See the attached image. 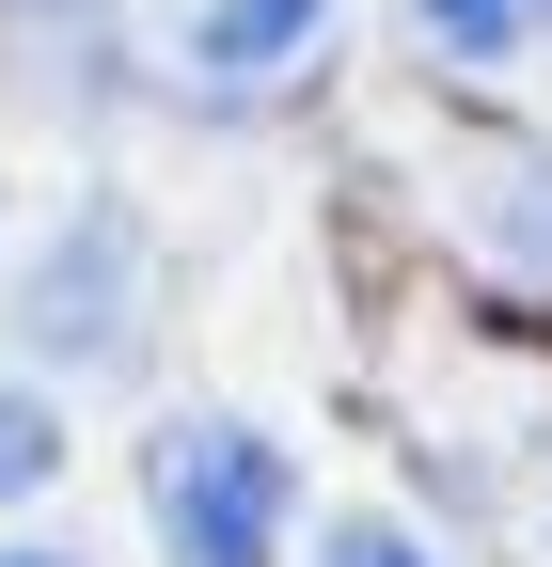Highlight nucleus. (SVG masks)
I'll use <instances>...</instances> for the list:
<instances>
[{"instance_id": "nucleus-1", "label": "nucleus", "mask_w": 552, "mask_h": 567, "mask_svg": "<svg viewBox=\"0 0 552 567\" xmlns=\"http://www.w3.org/2000/svg\"><path fill=\"white\" fill-rule=\"evenodd\" d=\"M143 505H159V551L174 567H285V520H300V457L237 410H174L143 442Z\"/></svg>"}, {"instance_id": "nucleus-2", "label": "nucleus", "mask_w": 552, "mask_h": 567, "mask_svg": "<svg viewBox=\"0 0 552 567\" xmlns=\"http://www.w3.org/2000/svg\"><path fill=\"white\" fill-rule=\"evenodd\" d=\"M143 300H159V252H143V221H126L111 189H80V205L17 252V347L63 363V379L143 363Z\"/></svg>"}, {"instance_id": "nucleus-3", "label": "nucleus", "mask_w": 552, "mask_h": 567, "mask_svg": "<svg viewBox=\"0 0 552 567\" xmlns=\"http://www.w3.org/2000/svg\"><path fill=\"white\" fill-rule=\"evenodd\" d=\"M331 17H348V0H190V17H174V63H190L205 95H268V80L316 63Z\"/></svg>"}, {"instance_id": "nucleus-4", "label": "nucleus", "mask_w": 552, "mask_h": 567, "mask_svg": "<svg viewBox=\"0 0 552 567\" xmlns=\"http://www.w3.org/2000/svg\"><path fill=\"white\" fill-rule=\"evenodd\" d=\"M410 32L442 63H536L552 48V0H410Z\"/></svg>"}, {"instance_id": "nucleus-5", "label": "nucleus", "mask_w": 552, "mask_h": 567, "mask_svg": "<svg viewBox=\"0 0 552 567\" xmlns=\"http://www.w3.org/2000/svg\"><path fill=\"white\" fill-rule=\"evenodd\" d=\"M63 442H80V425H63V394L0 363V505H32V488H63Z\"/></svg>"}, {"instance_id": "nucleus-6", "label": "nucleus", "mask_w": 552, "mask_h": 567, "mask_svg": "<svg viewBox=\"0 0 552 567\" xmlns=\"http://www.w3.org/2000/svg\"><path fill=\"white\" fill-rule=\"evenodd\" d=\"M316 567H442V551L410 536L395 505H331V520H316Z\"/></svg>"}, {"instance_id": "nucleus-7", "label": "nucleus", "mask_w": 552, "mask_h": 567, "mask_svg": "<svg viewBox=\"0 0 552 567\" xmlns=\"http://www.w3.org/2000/svg\"><path fill=\"white\" fill-rule=\"evenodd\" d=\"M0 567H95L80 536H0Z\"/></svg>"}]
</instances>
